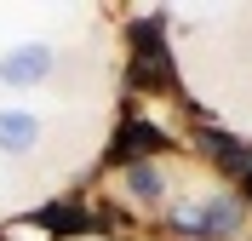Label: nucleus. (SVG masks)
<instances>
[{
  "instance_id": "1",
  "label": "nucleus",
  "mask_w": 252,
  "mask_h": 241,
  "mask_svg": "<svg viewBox=\"0 0 252 241\" xmlns=\"http://www.w3.org/2000/svg\"><path fill=\"white\" fill-rule=\"evenodd\" d=\"M247 201H235V195H212V201H201V207H178L172 212V230L178 236H195V241H229L241 224H247Z\"/></svg>"
},
{
  "instance_id": "2",
  "label": "nucleus",
  "mask_w": 252,
  "mask_h": 241,
  "mask_svg": "<svg viewBox=\"0 0 252 241\" xmlns=\"http://www.w3.org/2000/svg\"><path fill=\"white\" fill-rule=\"evenodd\" d=\"M52 69V46L29 40V46H12L0 58V86H34V80Z\"/></svg>"
},
{
  "instance_id": "3",
  "label": "nucleus",
  "mask_w": 252,
  "mask_h": 241,
  "mask_svg": "<svg viewBox=\"0 0 252 241\" xmlns=\"http://www.w3.org/2000/svg\"><path fill=\"white\" fill-rule=\"evenodd\" d=\"M40 144V115L34 109H0V149L6 155H29Z\"/></svg>"
},
{
  "instance_id": "4",
  "label": "nucleus",
  "mask_w": 252,
  "mask_h": 241,
  "mask_svg": "<svg viewBox=\"0 0 252 241\" xmlns=\"http://www.w3.org/2000/svg\"><path fill=\"white\" fill-rule=\"evenodd\" d=\"M126 190L138 195V201H160V195H166V178H160L155 161H132V167H126Z\"/></svg>"
}]
</instances>
